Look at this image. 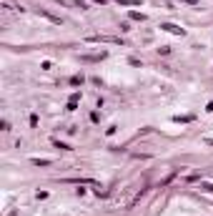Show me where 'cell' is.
<instances>
[{"label": "cell", "instance_id": "cell-1", "mask_svg": "<svg viewBox=\"0 0 213 216\" xmlns=\"http://www.w3.org/2000/svg\"><path fill=\"white\" fill-rule=\"evenodd\" d=\"M163 28H166V30H170V33H183L181 28H176V25H170V23H166V25H163Z\"/></svg>", "mask_w": 213, "mask_h": 216}]
</instances>
